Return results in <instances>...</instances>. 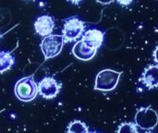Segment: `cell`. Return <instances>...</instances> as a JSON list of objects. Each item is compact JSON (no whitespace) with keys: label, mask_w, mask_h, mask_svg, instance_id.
Here are the masks:
<instances>
[{"label":"cell","mask_w":158,"mask_h":133,"mask_svg":"<svg viewBox=\"0 0 158 133\" xmlns=\"http://www.w3.org/2000/svg\"><path fill=\"white\" fill-rule=\"evenodd\" d=\"M81 41L92 48L98 49L104 42V32L97 29H92L84 32Z\"/></svg>","instance_id":"9c48e42d"},{"label":"cell","mask_w":158,"mask_h":133,"mask_svg":"<svg viewBox=\"0 0 158 133\" xmlns=\"http://www.w3.org/2000/svg\"><path fill=\"white\" fill-rule=\"evenodd\" d=\"M26 1H28V0H26Z\"/></svg>","instance_id":"44dd1931"},{"label":"cell","mask_w":158,"mask_h":133,"mask_svg":"<svg viewBox=\"0 0 158 133\" xmlns=\"http://www.w3.org/2000/svg\"><path fill=\"white\" fill-rule=\"evenodd\" d=\"M89 133H99V132H97V131H93V132H89Z\"/></svg>","instance_id":"ac0fdd59"},{"label":"cell","mask_w":158,"mask_h":133,"mask_svg":"<svg viewBox=\"0 0 158 133\" xmlns=\"http://www.w3.org/2000/svg\"><path fill=\"white\" fill-rule=\"evenodd\" d=\"M16 97L21 102H31L38 94V85L33 79V75L19 80L14 87Z\"/></svg>","instance_id":"6da1fadb"},{"label":"cell","mask_w":158,"mask_h":133,"mask_svg":"<svg viewBox=\"0 0 158 133\" xmlns=\"http://www.w3.org/2000/svg\"><path fill=\"white\" fill-rule=\"evenodd\" d=\"M96 1L99 2V3H101V4H103V5H107V4L112 3L114 0H96Z\"/></svg>","instance_id":"2e32d148"},{"label":"cell","mask_w":158,"mask_h":133,"mask_svg":"<svg viewBox=\"0 0 158 133\" xmlns=\"http://www.w3.org/2000/svg\"><path fill=\"white\" fill-rule=\"evenodd\" d=\"M84 31L83 21L78 17H70L64 20L63 26V37L65 43L76 41L82 36Z\"/></svg>","instance_id":"5b68a950"},{"label":"cell","mask_w":158,"mask_h":133,"mask_svg":"<svg viewBox=\"0 0 158 133\" xmlns=\"http://www.w3.org/2000/svg\"><path fill=\"white\" fill-rule=\"evenodd\" d=\"M135 124L144 131L154 130L158 124V115L152 107H141L135 115Z\"/></svg>","instance_id":"277c9868"},{"label":"cell","mask_w":158,"mask_h":133,"mask_svg":"<svg viewBox=\"0 0 158 133\" xmlns=\"http://www.w3.org/2000/svg\"><path fill=\"white\" fill-rule=\"evenodd\" d=\"M121 72L113 69H104L100 71L95 78L94 89L100 92L113 91L120 79Z\"/></svg>","instance_id":"7a4b0ae2"},{"label":"cell","mask_w":158,"mask_h":133,"mask_svg":"<svg viewBox=\"0 0 158 133\" xmlns=\"http://www.w3.org/2000/svg\"><path fill=\"white\" fill-rule=\"evenodd\" d=\"M142 81L149 89L158 87V65L148 66L143 73Z\"/></svg>","instance_id":"30bf717a"},{"label":"cell","mask_w":158,"mask_h":133,"mask_svg":"<svg viewBox=\"0 0 158 133\" xmlns=\"http://www.w3.org/2000/svg\"><path fill=\"white\" fill-rule=\"evenodd\" d=\"M61 90V84L53 77H44L38 84V93L44 99L56 98Z\"/></svg>","instance_id":"8992f818"},{"label":"cell","mask_w":158,"mask_h":133,"mask_svg":"<svg viewBox=\"0 0 158 133\" xmlns=\"http://www.w3.org/2000/svg\"><path fill=\"white\" fill-rule=\"evenodd\" d=\"M154 58H155V61L157 63L158 65V46L155 49V51H154Z\"/></svg>","instance_id":"9a60e30c"},{"label":"cell","mask_w":158,"mask_h":133,"mask_svg":"<svg viewBox=\"0 0 158 133\" xmlns=\"http://www.w3.org/2000/svg\"><path fill=\"white\" fill-rule=\"evenodd\" d=\"M117 133H139V131L135 123L125 122L119 125Z\"/></svg>","instance_id":"4fadbf2b"},{"label":"cell","mask_w":158,"mask_h":133,"mask_svg":"<svg viewBox=\"0 0 158 133\" xmlns=\"http://www.w3.org/2000/svg\"><path fill=\"white\" fill-rule=\"evenodd\" d=\"M64 37L63 35L50 34L44 37L41 42V50L44 54L45 59H50L58 56L64 45Z\"/></svg>","instance_id":"3957f363"},{"label":"cell","mask_w":158,"mask_h":133,"mask_svg":"<svg viewBox=\"0 0 158 133\" xmlns=\"http://www.w3.org/2000/svg\"><path fill=\"white\" fill-rule=\"evenodd\" d=\"M67 133H89L87 125L81 120H74L68 126Z\"/></svg>","instance_id":"7c38bea8"},{"label":"cell","mask_w":158,"mask_h":133,"mask_svg":"<svg viewBox=\"0 0 158 133\" xmlns=\"http://www.w3.org/2000/svg\"><path fill=\"white\" fill-rule=\"evenodd\" d=\"M96 51V49L92 48L81 40L77 42L72 48V54L74 55V56L82 61H88L94 58Z\"/></svg>","instance_id":"ba28073f"},{"label":"cell","mask_w":158,"mask_h":133,"mask_svg":"<svg viewBox=\"0 0 158 133\" xmlns=\"http://www.w3.org/2000/svg\"><path fill=\"white\" fill-rule=\"evenodd\" d=\"M55 28V20L49 15H42L38 17L34 22V30L42 37L52 34Z\"/></svg>","instance_id":"52a82bcc"},{"label":"cell","mask_w":158,"mask_h":133,"mask_svg":"<svg viewBox=\"0 0 158 133\" xmlns=\"http://www.w3.org/2000/svg\"><path fill=\"white\" fill-rule=\"evenodd\" d=\"M1 37H2V34H1V33H0V38H1Z\"/></svg>","instance_id":"d6986e66"},{"label":"cell","mask_w":158,"mask_h":133,"mask_svg":"<svg viewBox=\"0 0 158 133\" xmlns=\"http://www.w3.org/2000/svg\"><path fill=\"white\" fill-rule=\"evenodd\" d=\"M147 133H151V132H147Z\"/></svg>","instance_id":"ffe728a7"},{"label":"cell","mask_w":158,"mask_h":133,"mask_svg":"<svg viewBox=\"0 0 158 133\" xmlns=\"http://www.w3.org/2000/svg\"><path fill=\"white\" fill-rule=\"evenodd\" d=\"M69 2H70V3H72V4H74V5H79L82 0H68Z\"/></svg>","instance_id":"e0dca14e"},{"label":"cell","mask_w":158,"mask_h":133,"mask_svg":"<svg viewBox=\"0 0 158 133\" xmlns=\"http://www.w3.org/2000/svg\"><path fill=\"white\" fill-rule=\"evenodd\" d=\"M15 64V57L11 52L0 51V74L9 70Z\"/></svg>","instance_id":"8fae6325"},{"label":"cell","mask_w":158,"mask_h":133,"mask_svg":"<svg viewBox=\"0 0 158 133\" xmlns=\"http://www.w3.org/2000/svg\"><path fill=\"white\" fill-rule=\"evenodd\" d=\"M117 1H118V3L119 5L127 6L131 5V4L132 3L133 0H117Z\"/></svg>","instance_id":"5bb4252c"}]
</instances>
